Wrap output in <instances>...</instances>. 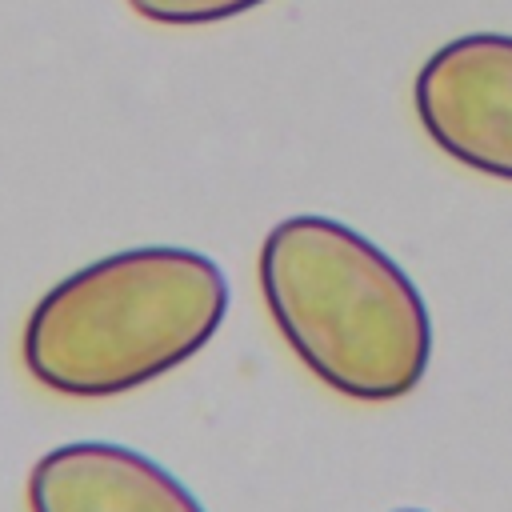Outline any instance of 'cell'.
Wrapping results in <instances>:
<instances>
[{"label": "cell", "mask_w": 512, "mask_h": 512, "mask_svg": "<svg viewBox=\"0 0 512 512\" xmlns=\"http://www.w3.org/2000/svg\"><path fill=\"white\" fill-rule=\"evenodd\" d=\"M256 276L276 332L320 384L364 404L416 392L432 360V320L380 244L332 216H288L268 228Z\"/></svg>", "instance_id": "6da1fadb"}, {"label": "cell", "mask_w": 512, "mask_h": 512, "mask_svg": "<svg viewBox=\"0 0 512 512\" xmlns=\"http://www.w3.org/2000/svg\"><path fill=\"white\" fill-rule=\"evenodd\" d=\"M228 280L196 248L144 244L56 280L24 320L20 360L60 396H120L192 360L224 324Z\"/></svg>", "instance_id": "7a4b0ae2"}, {"label": "cell", "mask_w": 512, "mask_h": 512, "mask_svg": "<svg viewBox=\"0 0 512 512\" xmlns=\"http://www.w3.org/2000/svg\"><path fill=\"white\" fill-rule=\"evenodd\" d=\"M424 136L456 164L512 184V36L464 32L440 44L412 80Z\"/></svg>", "instance_id": "3957f363"}, {"label": "cell", "mask_w": 512, "mask_h": 512, "mask_svg": "<svg viewBox=\"0 0 512 512\" xmlns=\"http://www.w3.org/2000/svg\"><path fill=\"white\" fill-rule=\"evenodd\" d=\"M28 512H204V504L136 448L72 440L32 464Z\"/></svg>", "instance_id": "277c9868"}, {"label": "cell", "mask_w": 512, "mask_h": 512, "mask_svg": "<svg viewBox=\"0 0 512 512\" xmlns=\"http://www.w3.org/2000/svg\"><path fill=\"white\" fill-rule=\"evenodd\" d=\"M268 0H128V8L164 28H200V24H220L232 16H244Z\"/></svg>", "instance_id": "5b68a950"}, {"label": "cell", "mask_w": 512, "mask_h": 512, "mask_svg": "<svg viewBox=\"0 0 512 512\" xmlns=\"http://www.w3.org/2000/svg\"><path fill=\"white\" fill-rule=\"evenodd\" d=\"M396 512H420V508H396Z\"/></svg>", "instance_id": "8992f818"}]
</instances>
